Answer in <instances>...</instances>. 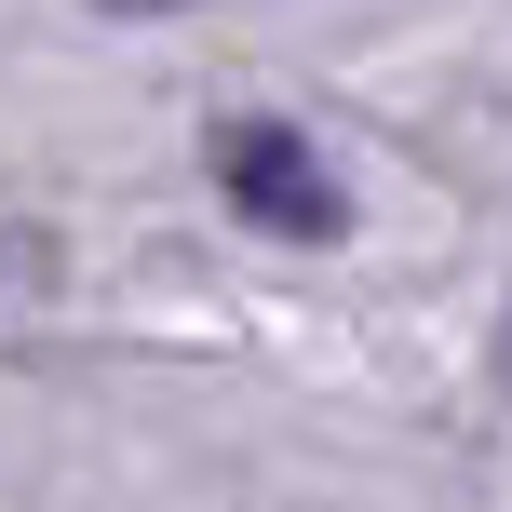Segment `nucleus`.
I'll list each match as a JSON object with an SVG mask.
<instances>
[{
    "label": "nucleus",
    "instance_id": "f257e3e1",
    "mask_svg": "<svg viewBox=\"0 0 512 512\" xmlns=\"http://www.w3.org/2000/svg\"><path fill=\"white\" fill-rule=\"evenodd\" d=\"M230 203L256 230H337V189H324V162L297 135H230Z\"/></svg>",
    "mask_w": 512,
    "mask_h": 512
}]
</instances>
